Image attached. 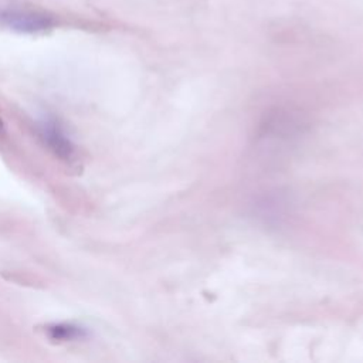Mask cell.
Instances as JSON below:
<instances>
[{
	"instance_id": "obj_3",
	"label": "cell",
	"mask_w": 363,
	"mask_h": 363,
	"mask_svg": "<svg viewBox=\"0 0 363 363\" xmlns=\"http://www.w3.org/2000/svg\"><path fill=\"white\" fill-rule=\"evenodd\" d=\"M45 336L55 342V343H67V342H77L82 340L88 336V330L81 326L71 322H58V323H50L44 328Z\"/></svg>"
},
{
	"instance_id": "obj_2",
	"label": "cell",
	"mask_w": 363,
	"mask_h": 363,
	"mask_svg": "<svg viewBox=\"0 0 363 363\" xmlns=\"http://www.w3.org/2000/svg\"><path fill=\"white\" fill-rule=\"evenodd\" d=\"M54 18L43 11L21 9V7H6L0 10V26L17 33H43L54 26Z\"/></svg>"
},
{
	"instance_id": "obj_1",
	"label": "cell",
	"mask_w": 363,
	"mask_h": 363,
	"mask_svg": "<svg viewBox=\"0 0 363 363\" xmlns=\"http://www.w3.org/2000/svg\"><path fill=\"white\" fill-rule=\"evenodd\" d=\"M35 128L40 139L57 157L64 162H74L77 159V145L54 116L45 115L40 118Z\"/></svg>"
},
{
	"instance_id": "obj_4",
	"label": "cell",
	"mask_w": 363,
	"mask_h": 363,
	"mask_svg": "<svg viewBox=\"0 0 363 363\" xmlns=\"http://www.w3.org/2000/svg\"><path fill=\"white\" fill-rule=\"evenodd\" d=\"M4 132V122H3V119L0 118V133H3Z\"/></svg>"
}]
</instances>
